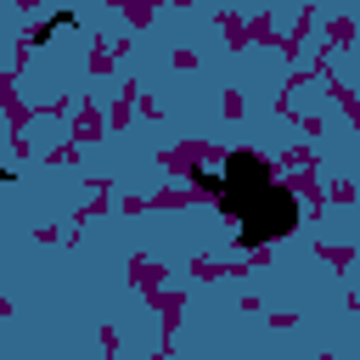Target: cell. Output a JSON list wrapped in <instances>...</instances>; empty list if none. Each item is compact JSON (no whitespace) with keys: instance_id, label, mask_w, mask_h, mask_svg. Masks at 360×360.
Masks as SVG:
<instances>
[{"instance_id":"7a4b0ae2","label":"cell","mask_w":360,"mask_h":360,"mask_svg":"<svg viewBox=\"0 0 360 360\" xmlns=\"http://www.w3.org/2000/svg\"><path fill=\"white\" fill-rule=\"evenodd\" d=\"M73 28H79V11H56V17H45V22H39V45H45V39H56V34H73Z\"/></svg>"},{"instance_id":"6da1fadb","label":"cell","mask_w":360,"mask_h":360,"mask_svg":"<svg viewBox=\"0 0 360 360\" xmlns=\"http://www.w3.org/2000/svg\"><path fill=\"white\" fill-rule=\"evenodd\" d=\"M197 191L214 197V208L236 225V248L259 253L270 242H287L304 225V202L287 180L270 174V163L259 152H225L219 163H191L186 169Z\"/></svg>"}]
</instances>
